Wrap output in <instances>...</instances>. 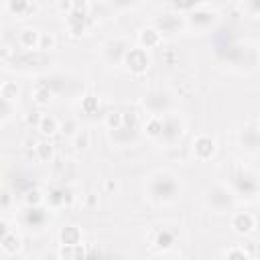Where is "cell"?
Instances as JSON below:
<instances>
[{
	"label": "cell",
	"mask_w": 260,
	"mask_h": 260,
	"mask_svg": "<svg viewBox=\"0 0 260 260\" xmlns=\"http://www.w3.org/2000/svg\"><path fill=\"white\" fill-rule=\"evenodd\" d=\"M146 193L154 203H173L181 193V183L169 171H158L148 179Z\"/></svg>",
	"instance_id": "1"
},
{
	"label": "cell",
	"mask_w": 260,
	"mask_h": 260,
	"mask_svg": "<svg viewBox=\"0 0 260 260\" xmlns=\"http://www.w3.org/2000/svg\"><path fill=\"white\" fill-rule=\"evenodd\" d=\"M205 203L211 211L215 213H225V211H232L234 209V203H236V193L232 191V187H225V185H213L207 189L205 193Z\"/></svg>",
	"instance_id": "2"
},
{
	"label": "cell",
	"mask_w": 260,
	"mask_h": 260,
	"mask_svg": "<svg viewBox=\"0 0 260 260\" xmlns=\"http://www.w3.org/2000/svg\"><path fill=\"white\" fill-rule=\"evenodd\" d=\"M230 187L232 191L238 195V197H244V199H256L258 193H260V183L258 179L248 173V171H238L232 175L230 179Z\"/></svg>",
	"instance_id": "3"
},
{
	"label": "cell",
	"mask_w": 260,
	"mask_h": 260,
	"mask_svg": "<svg viewBox=\"0 0 260 260\" xmlns=\"http://www.w3.org/2000/svg\"><path fill=\"white\" fill-rule=\"evenodd\" d=\"M142 104H144L148 116H167L173 110V98L162 89H154V91L146 93Z\"/></svg>",
	"instance_id": "4"
},
{
	"label": "cell",
	"mask_w": 260,
	"mask_h": 260,
	"mask_svg": "<svg viewBox=\"0 0 260 260\" xmlns=\"http://www.w3.org/2000/svg\"><path fill=\"white\" fill-rule=\"evenodd\" d=\"M183 132H185V126H183V122H181V118L177 114L162 116V134L158 136L160 142H165V144H177L181 140Z\"/></svg>",
	"instance_id": "5"
},
{
	"label": "cell",
	"mask_w": 260,
	"mask_h": 260,
	"mask_svg": "<svg viewBox=\"0 0 260 260\" xmlns=\"http://www.w3.org/2000/svg\"><path fill=\"white\" fill-rule=\"evenodd\" d=\"M124 65H126L134 75H142V73H146V69L150 67V57H148L146 49H142V47H132V49L126 53Z\"/></svg>",
	"instance_id": "6"
},
{
	"label": "cell",
	"mask_w": 260,
	"mask_h": 260,
	"mask_svg": "<svg viewBox=\"0 0 260 260\" xmlns=\"http://www.w3.org/2000/svg\"><path fill=\"white\" fill-rule=\"evenodd\" d=\"M130 49H132V47H130V43H128L126 39H110V41L104 45V57H106L108 63L120 65V63H124L126 53H128Z\"/></svg>",
	"instance_id": "7"
},
{
	"label": "cell",
	"mask_w": 260,
	"mask_h": 260,
	"mask_svg": "<svg viewBox=\"0 0 260 260\" xmlns=\"http://www.w3.org/2000/svg\"><path fill=\"white\" fill-rule=\"evenodd\" d=\"M217 20H219V14L211 8H199L187 16V24L197 28V30H209L215 26Z\"/></svg>",
	"instance_id": "8"
},
{
	"label": "cell",
	"mask_w": 260,
	"mask_h": 260,
	"mask_svg": "<svg viewBox=\"0 0 260 260\" xmlns=\"http://www.w3.org/2000/svg\"><path fill=\"white\" fill-rule=\"evenodd\" d=\"M217 146H215V140L207 134H199L195 140H193V154L199 158V160H209L213 154H215Z\"/></svg>",
	"instance_id": "9"
},
{
	"label": "cell",
	"mask_w": 260,
	"mask_h": 260,
	"mask_svg": "<svg viewBox=\"0 0 260 260\" xmlns=\"http://www.w3.org/2000/svg\"><path fill=\"white\" fill-rule=\"evenodd\" d=\"M256 228V215L250 211H236L232 215V230L236 234H250Z\"/></svg>",
	"instance_id": "10"
},
{
	"label": "cell",
	"mask_w": 260,
	"mask_h": 260,
	"mask_svg": "<svg viewBox=\"0 0 260 260\" xmlns=\"http://www.w3.org/2000/svg\"><path fill=\"white\" fill-rule=\"evenodd\" d=\"M69 201H71V191H69L65 185H55V187H51V191L47 193V203H49L51 207H55V209L69 205Z\"/></svg>",
	"instance_id": "11"
},
{
	"label": "cell",
	"mask_w": 260,
	"mask_h": 260,
	"mask_svg": "<svg viewBox=\"0 0 260 260\" xmlns=\"http://www.w3.org/2000/svg\"><path fill=\"white\" fill-rule=\"evenodd\" d=\"M175 242H177V232L171 228H158L152 234V246L158 250H167V248L175 246Z\"/></svg>",
	"instance_id": "12"
},
{
	"label": "cell",
	"mask_w": 260,
	"mask_h": 260,
	"mask_svg": "<svg viewBox=\"0 0 260 260\" xmlns=\"http://www.w3.org/2000/svg\"><path fill=\"white\" fill-rule=\"evenodd\" d=\"M185 24V20L177 14H162L160 18H156L154 26L160 30V32H169V35H175L179 32V28Z\"/></svg>",
	"instance_id": "13"
},
{
	"label": "cell",
	"mask_w": 260,
	"mask_h": 260,
	"mask_svg": "<svg viewBox=\"0 0 260 260\" xmlns=\"http://www.w3.org/2000/svg\"><path fill=\"white\" fill-rule=\"evenodd\" d=\"M138 41H140L142 49H154V47H158L162 43V32L156 26H146V28L140 30Z\"/></svg>",
	"instance_id": "14"
},
{
	"label": "cell",
	"mask_w": 260,
	"mask_h": 260,
	"mask_svg": "<svg viewBox=\"0 0 260 260\" xmlns=\"http://www.w3.org/2000/svg\"><path fill=\"white\" fill-rule=\"evenodd\" d=\"M41 37L43 35L39 30H35V28H22L20 35H18V43H20V47L32 51V49L41 47Z\"/></svg>",
	"instance_id": "15"
},
{
	"label": "cell",
	"mask_w": 260,
	"mask_h": 260,
	"mask_svg": "<svg viewBox=\"0 0 260 260\" xmlns=\"http://www.w3.org/2000/svg\"><path fill=\"white\" fill-rule=\"evenodd\" d=\"M18 248H20V238L16 236V232H10V230L6 228V223H4V232H2V252L8 254V256H12V254H16Z\"/></svg>",
	"instance_id": "16"
},
{
	"label": "cell",
	"mask_w": 260,
	"mask_h": 260,
	"mask_svg": "<svg viewBox=\"0 0 260 260\" xmlns=\"http://www.w3.org/2000/svg\"><path fill=\"white\" fill-rule=\"evenodd\" d=\"M45 219H47V213H45L39 205H30V207L24 211V221H26L28 225L41 228V225L45 223Z\"/></svg>",
	"instance_id": "17"
},
{
	"label": "cell",
	"mask_w": 260,
	"mask_h": 260,
	"mask_svg": "<svg viewBox=\"0 0 260 260\" xmlns=\"http://www.w3.org/2000/svg\"><path fill=\"white\" fill-rule=\"evenodd\" d=\"M144 132L150 138H156L162 134V116H148V120L144 122Z\"/></svg>",
	"instance_id": "18"
},
{
	"label": "cell",
	"mask_w": 260,
	"mask_h": 260,
	"mask_svg": "<svg viewBox=\"0 0 260 260\" xmlns=\"http://www.w3.org/2000/svg\"><path fill=\"white\" fill-rule=\"evenodd\" d=\"M6 8H8L12 14H16V16H24V14L30 12L32 2H30V0H6Z\"/></svg>",
	"instance_id": "19"
},
{
	"label": "cell",
	"mask_w": 260,
	"mask_h": 260,
	"mask_svg": "<svg viewBox=\"0 0 260 260\" xmlns=\"http://www.w3.org/2000/svg\"><path fill=\"white\" fill-rule=\"evenodd\" d=\"M37 128L41 130V134H45V136H51V134H55V132L59 130V124H57V120H55L53 116H43Z\"/></svg>",
	"instance_id": "20"
},
{
	"label": "cell",
	"mask_w": 260,
	"mask_h": 260,
	"mask_svg": "<svg viewBox=\"0 0 260 260\" xmlns=\"http://www.w3.org/2000/svg\"><path fill=\"white\" fill-rule=\"evenodd\" d=\"M61 242L63 244H81V232L75 225H67L61 232Z\"/></svg>",
	"instance_id": "21"
},
{
	"label": "cell",
	"mask_w": 260,
	"mask_h": 260,
	"mask_svg": "<svg viewBox=\"0 0 260 260\" xmlns=\"http://www.w3.org/2000/svg\"><path fill=\"white\" fill-rule=\"evenodd\" d=\"M242 144L248 146V148H258L260 146V134H258V130L248 128V132L242 134Z\"/></svg>",
	"instance_id": "22"
},
{
	"label": "cell",
	"mask_w": 260,
	"mask_h": 260,
	"mask_svg": "<svg viewBox=\"0 0 260 260\" xmlns=\"http://www.w3.org/2000/svg\"><path fill=\"white\" fill-rule=\"evenodd\" d=\"M35 150H37V156H39L41 160H49V158L53 156V146H51V142H47V140H41V142L35 146Z\"/></svg>",
	"instance_id": "23"
},
{
	"label": "cell",
	"mask_w": 260,
	"mask_h": 260,
	"mask_svg": "<svg viewBox=\"0 0 260 260\" xmlns=\"http://www.w3.org/2000/svg\"><path fill=\"white\" fill-rule=\"evenodd\" d=\"M124 124V114H120V112H110L108 116H106V126H108V130H116V128H120Z\"/></svg>",
	"instance_id": "24"
},
{
	"label": "cell",
	"mask_w": 260,
	"mask_h": 260,
	"mask_svg": "<svg viewBox=\"0 0 260 260\" xmlns=\"http://www.w3.org/2000/svg\"><path fill=\"white\" fill-rule=\"evenodd\" d=\"M2 100H16V85L12 81H4L2 83Z\"/></svg>",
	"instance_id": "25"
},
{
	"label": "cell",
	"mask_w": 260,
	"mask_h": 260,
	"mask_svg": "<svg viewBox=\"0 0 260 260\" xmlns=\"http://www.w3.org/2000/svg\"><path fill=\"white\" fill-rule=\"evenodd\" d=\"M110 4L118 10H128V8H134L138 4V0H110Z\"/></svg>",
	"instance_id": "26"
},
{
	"label": "cell",
	"mask_w": 260,
	"mask_h": 260,
	"mask_svg": "<svg viewBox=\"0 0 260 260\" xmlns=\"http://www.w3.org/2000/svg\"><path fill=\"white\" fill-rule=\"evenodd\" d=\"M81 108H83V110H85L87 114H91V112H95V110H98V100H95L93 95H87V98L83 100Z\"/></svg>",
	"instance_id": "27"
},
{
	"label": "cell",
	"mask_w": 260,
	"mask_h": 260,
	"mask_svg": "<svg viewBox=\"0 0 260 260\" xmlns=\"http://www.w3.org/2000/svg\"><path fill=\"white\" fill-rule=\"evenodd\" d=\"M225 256H228V258H248L250 254H248L246 250H242V248H232V250L225 252Z\"/></svg>",
	"instance_id": "28"
},
{
	"label": "cell",
	"mask_w": 260,
	"mask_h": 260,
	"mask_svg": "<svg viewBox=\"0 0 260 260\" xmlns=\"http://www.w3.org/2000/svg\"><path fill=\"white\" fill-rule=\"evenodd\" d=\"M246 6L252 14H256L260 18V0H246Z\"/></svg>",
	"instance_id": "29"
},
{
	"label": "cell",
	"mask_w": 260,
	"mask_h": 260,
	"mask_svg": "<svg viewBox=\"0 0 260 260\" xmlns=\"http://www.w3.org/2000/svg\"><path fill=\"white\" fill-rule=\"evenodd\" d=\"M258 134H260V128H258Z\"/></svg>",
	"instance_id": "30"
}]
</instances>
